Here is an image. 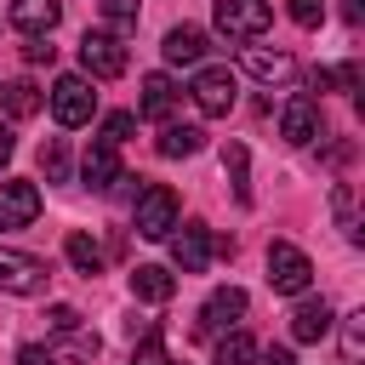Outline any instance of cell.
Listing matches in <instances>:
<instances>
[{
  "label": "cell",
  "mask_w": 365,
  "mask_h": 365,
  "mask_svg": "<svg viewBox=\"0 0 365 365\" xmlns=\"http://www.w3.org/2000/svg\"><path fill=\"white\" fill-rule=\"evenodd\" d=\"M165 240H171V262H177L182 274H200L211 257H234V245H228V240H217L205 222H182V228H171Z\"/></svg>",
  "instance_id": "1"
},
{
  "label": "cell",
  "mask_w": 365,
  "mask_h": 365,
  "mask_svg": "<svg viewBox=\"0 0 365 365\" xmlns=\"http://www.w3.org/2000/svg\"><path fill=\"white\" fill-rule=\"evenodd\" d=\"M268 285H274L279 297H302V291L314 285L308 251H297L291 240H274V245H268Z\"/></svg>",
  "instance_id": "2"
},
{
  "label": "cell",
  "mask_w": 365,
  "mask_h": 365,
  "mask_svg": "<svg viewBox=\"0 0 365 365\" xmlns=\"http://www.w3.org/2000/svg\"><path fill=\"white\" fill-rule=\"evenodd\" d=\"M131 228H137L143 240H165V234L177 228V194H171L165 182H148V188L137 194V211H131Z\"/></svg>",
  "instance_id": "3"
},
{
  "label": "cell",
  "mask_w": 365,
  "mask_h": 365,
  "mask_svg": "<svg viewBox=\"0 0 365 365\" xmlns=\"http://www.w3.org/2000/svg\"><path fill=\"white\" fill-rule=\"evenodd\" d=\"M217 29L228 34V40H257V34H268V23H274V6L268 0H217Z\"/></svg>",
  "instance_id": "4"
},
{
  "label": "cell",
  "mask_w": 365,
  "mask_h": 365,
  "mask_svg": "<svg viewBox=\"0 0 365 365\" xmlns=\"http://www.w3.org/2000/svg\"><path fill=\"white\" fill-rule=\"evenodd\" d=\"M51 114H57V125H86L91 114H97V91H91V80L86 74H63L57 86H51Z\"/></svg>",
  "instance_id": "5"
},
{
  "label": "cell",
  "mask_w": 365,
  "mask_h": 365,
  "mask_svg": "<svg viewBox=\"0 0 365 365\" xmlns=\"http://www.w3.org/2000/svg\"><path fill=\"white\" fill-rule=\"evenodd\" d=\"M80 68H86L91 80H120V74H125V46H120V34L86 29V40H80Z\"/></svg>",
  "instance_id": "6"
},
{
  "label": "cell",
  "mask_w": 365,
  "mask_h": 365,
  "mask_svg": "<svg viewBox=\"0 0 365 365\" xmlns=\"http://www.w3.org/2000/svg\"><path fill=\"white\" fill-rule=\"evenodd\" d=\"M188 97L200 103V114H228V108H234V97H240L234 68H222V63L200 68V74H194V86H188Z\"/></svg>",
  "instance_id": "7"
},
{
  "label": "cell",
  "mask_w": 365,
  "mask_h": 365,
  "mask_svg": "<svg viewBox=\"0 0 365 365\" xmlns=\"http://www.w3.org/2000/svg\"><path fill=\"white\" fill-rule=\"evenodd\" d=\"M46 262L40 257H23V251H6L0 245V291H11V297H40L46 291Z\"/></svg>",
  "instance_id": "8"
},
{
  "label": "cell",
  "mask_w": 365,
  "mask_h": 365,
  "mask_svg": "<svg viewBox=\"0 0 365 365\" xmlns=\"http://www.w3.org/2000/svg\"><path fill=\"white\" fill-rule=\"evenodd\" d=\"M34 217H40V188L23 177H6L0 182V228H29Z\"/></svg>",
  "instance_id": "9"
},
{
  "label": "cell",
  "mask_w": 365,
  "mask_h": 365,
  "mask_svg": "<svg viewBox=\"0 0 365 365\" xmlns=\"http://www.w3.org/2000/svg\"><path fill=\"white\" fill-rule=\"evenodd\" d=\"M245 319V291L240 285H217L211 297H205V308H200V331L211 336V331H228V325H240Z\"/></svg>",
  "instance_id": "10"
},
{
  "label": "cell",
  "mask_w": 365,
  "mask_h": 365,
  "mask_svg": "<svg viewBox=\"0 0 365 365\" xmlns=\"http://www.w3.org/2000/svg\"><path fill=\"white\" fill-rule=\"evenodd\" d=\"M262 86H291L297 80V57L291 51H268V46H245V57H240Z\"/></svg>",
  "instance_id": "11"
},
{
  "label": "cell",
  "mask_w": 365,
  "mask_h": 365,
  "mask_svg": "<svg viewBox=\"0 0 365 365\" xmlns=\"http://www.w3.org/2000/svg\"><path fill=\"white\" fill-rule=\"evenodd\" d=\"M80 177H86V188H97V194H108V188L120 182V148L97 137V143L86 148V160H80Z\"/></svg>",
  "instance_id": "12"
},
{
  "label": "cell",
  "mask_w": 365,
  "mask_h": 365,
  "mask_svg": "<svg viewBox=\"0 0 365 365\" xmlns=\"http://www.w3.org/2000/svg\"><path fill=\"white\" fill-rule=\"evenodd\" d=\"M177 103H182L177 80H171V74H148V80H143V97H137V114H143V120H171Z\"/></svg>",
  "instance_id": "13"
},
{
  "label": "cell",
  "mask_w": 365,
  "mask_h": 365,
  "mask_svg": "<svg viewBox=\"0 0 365 365\" xmlns=\"http://www.w3.org/2000/svg\"><path fill=\"white\" fill-rule=\"evenodd\" d=\"M331 325H336V319H331V302L302 291V302H297V314H291V336H297V342H319Z\"/></svg>",
  "instance_id": "14"
},
{
  "label": "cell",
  "mask_w": 365,
  "mask_h": 365,
  "mask_svg": "<svg viewBox=\"0 0 365 365\" xmlns=\"http://www.w3.org/2000/svg\"><path fill=\"white\" fill-rule=\"evenodd\" d=\"M6 17H11V29H23V34H51L57 17H63V6H57V0H11Z\"/></svg>",
  "instance_id": "15"
},
{
  "label": "cell",
  "mask_w": 365,
  "mask_h": 365,
  "mask_svg": "<svg viewBox=\"0 0 365 365\" xmlns=\"http://www.w3.org/2000/svg\"><path fill=\"white\" fill-rule=\"evenodd\" d=\"M171 291H177L171 268H160V262H137L131 268V297L137 302H171Z\"/></svg>",
  "instance_id": "16"
},
{
  "label": "cell",
  "mask_w": 365,
  "mask_h": 365,
  "mask_svg": "<svg viewBox=\"0 0 365 365\" xmlns=\"http://www.w3.org/2000/svg\"><path fill=\"white\" fill-rule=\"evenodd\" d=\"M160 51H165V63H182V68H188V63H200V57L211 51V40H205V29L177 23V29L165 34V46H160Z\"/></svg>",
  "instance_id": "17"
},
{
  "label": "cell",
  "mask_w": 365,
  "mask_h": 365,
  "mask_svg": "<svg viewBox=\"0 0 365 365\" xmlns=\"http://www.w3.org/2000/svg\"><path fill=\"white\" fill-rule=\"evenodd\" d=\"M279 131H285V143H314V137H319V108H314L308 97L285 103V114H279Z\"/></svg>",
  "instance_id": "18"
},
{
  "label": "cell",
  "mask_w": 365,
  "mask_h": 365,
  "mask_svg": "<svg viewBox=\"0 0 365 365\" xmlns=\"http://www.w3.org/2000/svg\"><path fill=\"white\" fill-rule=\"evenodd\" d=\"M154 148H160L165 160H188V154L205 148V131H200V125H177V120H165V131H160Z\"/></svg>",
  "instance_id": "19"
},
{
  "label": "cell",
  "mask_w": 365,
  "mask_h": 365,
  "mask_svg": "<svg viewBox=\"0 0 365 365\" xmlns=\"http://www.w3.org/2000/svg\"><path fill=\"white\" fill-rule=\"evenodd\" d=\"M63 251H68L74 274H86V279H91V274H103V245H97L91 234H68V245H63Z\"/></svg>",
  "instance_id": "20"
},
{
  "label": "cell",
  "mask_w": 365,
  "mask_h": 365,
  "mask_svg": "<svg viewBox=\"0 0 365 365\" xmlns=\"http://www.w3.org/2000/svg\"><path fill=\"white\" fill-rule=\"evenodd\" d=\"M0 97H6V108H11L17 120L40 114V86H34V80H11V86H0Z\"/></svg>",
  "instance_id": "21"
},
{
  "label": "cell",
  "mask_w": 365,
  "mask_h": 365,
  "mask_svg": "<svg viewBox=\"0 0 365 365\" xmlns=\"http://www.w3.org/2000/svg\"><path fill=\"white\" fill-rule=\"evenodd\" d=\"M342 365H365V308L342 319Z\"/></svg>",
  "instance_id": "22"
},
{
  "label": "cell",
  "mask_w": 365,
  "mask_h": 365,
  "mask_svg": "<svg viewBox=\"0 0 365 365\" xmlns=\"http://www.w3.org/2000/svg\"><path fill=\"white\" fill-rule=\"evenodd\" d=\"M251 359H257V342H251L245 331H228V336L217 342V359H211V365H251Z\"/></svg>",
  "instance_id": "23"
},
{
  "label": "cell",
  "mask_w": 365,
  "mask_h": 365,
  "mask_svg": "<svg viewBox=\"0 0 365 365\" xmlns=\"http://www.w3.org/2000/svg\"><path fill=\"white\" fill-rule=\"evenodd\" d=\"M57 336H63V354H68V359H97V348H103L97 331H86V325H68V331H57Z\"/></svg>",
  "instance_id": "24"
},
{
  "label": "cell",
  "mask_w": 365,
  "mask_h": 365,
  "mask_svg": "<svg viewBox=\"0 0 365 365\" xmlns=\"http://www.w3.org/2000/svg\"><path fill=\"white\" fill-rule=\"evenodd\" d=\"M222 165H228V182H234V194L251 205V182H245V143H228V148H222Z\"/></svg>",
  "instance_id": "25"
},
{
  "label": "cell",
  "mask_w": 365,
  "mask_h": 365,
  "mask_svg": "<svg viewBox=\"0 0 365 365\" xmlns=\"http://www.w3.org/2000/svg\"><path fill=\"white\" fill-rule=\"evenodd\" d=\"M331 211H336L342 234H348V240H359V217H354V188H348V182H336V188H331Z\"/></svg>",
  "instance_id": "26"
},
{
  "label": "cell",
  "mask_w": 365,
  "mask_h": 365,
  "mask_svg": "<svg viewBox=\"0 0 365 365\" xmlns=\"http://www.w3.org/2000/svg\"><path fill=\"white\" fill-rule=\"evenodd\" d=\"M40 171H46V182H63V177H68V148H63V137H51V143L40 148Z\"/></svg>",
  "instance_id": "27"
},
{
  "label": "cell",
  "mask_w": 365,
  "mask_h": 365,
  "mask_svg": "<svg viewBox=\"0 0 365 365\" xmlns=\"http://www.w3.org/2000/svg\"><path fill=\"white\" fill-rule=\"evenodd\" d=\"M131 365H177L165 348H160V331H148L143 342H137V354H131Z\"/></svg>",
  "instance_id": "28"
},
{
  "label": "cell",
  "mask_w": 365,
  "mask_h": 365,
  "mask_svg": "<svg viewBox=\"0 0 365 365\" xmlns=\"http://www.w3.org/2000/svg\"><path fill=\"white\" fill-rule=\"evenodd\" d=\"M131 131H137V114H125V108H120V114H108V120H103V143H114V148H120V143H125V137H131Z\"/></svg>",
  "instance_id": "29"
},
{
  "label": "cell",
  "mask_w": 365,
  "mask_h": 365,
  "mask_svg": "<svg viewBox=\"0 0 365 365\" xmlns=\"http://www.w3.org/2000/svg\"><path fill=\"white\" fill-rule=\"evenodd\" d=\"M103 17H108L114 29H131V23H137V0H103Z\"/></svg>",
  "instance_id": "30"
},
{
  "label": "cell",
  "mask_w": 365,
  "mask_h": 365,
  "mask_svg": "<svg viewBox=\"0 0 365 365\" xmlns=\"http://www.w3.org/2000/svg\"><path fill=\"white\" fill-rule=\"evenodd\" d=\"M291 17H297L302 29H319V17H325V0H291Z\"/></svg>",
  "instance_id": "31"
},
{
  "label": "cell",
  "mask_w": 365,
  "mask_h": 365,
  "mask_svg": "<svg viewBox=\"0 0 365 365\" xmlns=\"http://www.w3.org/2000/svg\"><path fill=\"white\" fill-rule=\"evenodd\" d=\"M23 57H29V63H57V46H51L46 34H29V46H23Z\"/></svg>",
  "instance_id": "32"
},
{
  "label": "cell",
  "mask_w": 365,
  "mask_h": 365,
  "mask_svg": "<svg viewBox=\"0 0 365 365\" xmlns=\"http://www.w3.org/2000/svg\"><path fill=\"white\" fill-rule=\"evenodd\" d=\"M46 325H51V331H68V325H80V314H74L68 302H51V308H46Z\"/></svg>",
  "instance_id": "33"
},
{
  "label": "cell",
  "mask_w": 365,
  "mask_h": 365,
  "mask_svg": "<svg viewBox=\"0 0 365 365\" xmlns=\"http://www.w3.org/2000/svg\"><path fill=\"white\" fill-rule=\"evenodd\" d=\"M17 365H57V354L40 348V342H23V348H17Z\"/></svg>",
  "instance_id": "34"
},
{
  "label": "cell",
  "mask_w": 365,
  "mask_h": 365,
  "mask_svg": "<svg viewBox=\"0 0 365 365\" xmlns=\"http://www.w3.org/2000/svg\"><path fill=\"white\" fill-rule=\"evenodd\" d=\"M359 80H365V74H359V63H342V68L331 74V86H342V91H359Z\"/></svg>",
  "instance_id": "35"
},
{
  "label": "cell",
  "mask_w": 365,
  "mask_h": 365,
  "mask_svg": "<svg viewBox=\"0 0 365 365\" xmlns=\"http://www.w3.org/2000/svg\"><path fill=\"white\" fill-rule=\"evenodd\" d=\"M251 365H297V359H291V348H262Z\"/></svg>",
  "instance_id": "36"
},
{
  "label": "cell",
  "mask_w": 365,
  "mask_h": 365,
  "mask_svg": "<svg viewBox=\"0 0 365 365\" xmlns=\"http://www.w3.org/2000/svg\"><path fill=\"white\" fill-rule=\"evenodd\" d=\"M342 17H348V23H359V17H365V0H342Z\"/></svg>",
  "instance_id": "37"
},
{
  "label": "cell",
  "mask_w": 365,
  "mask_h": 365,
  "mask_svg": "<svg viewBox=\"0 0 365 365\" xmlns=\"http://www.w3.org/2000/svg\"><path fill=\"white\" fill-rule=\"evenodd\" d=\"M11 148H17V143H11V131H6V125H0V165H6V160H11Z\"/></svg>",
  "instance_id": "38"
}]
</instances>
